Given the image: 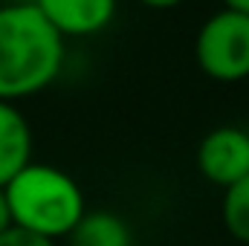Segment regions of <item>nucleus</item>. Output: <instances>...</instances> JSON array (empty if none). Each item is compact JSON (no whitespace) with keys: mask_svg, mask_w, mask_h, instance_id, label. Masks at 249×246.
<instances>
[{"mask_svg":"<svg viewBox=\"0 0 249 246\" xmlns=\"http://www.w3.org/2000/svg\"><path fill=\"white\" fill-rule=\"evenodd\" d=\"M220 214H223V226L226 232L249 244V177L238 180L235 185H229L223 191V203H220Z\"/></svg>","mask_w":249,"mask_h":246,"instance_id":"obj_8","label":"nucleus"},{"mask_svg":"<svg viewBox=\"0 0 249 246\" xmlns=\"http://www.w3.org/2000/svg\"><path fill=\"white\" fill-rule=\"evenodd\" d=\"M35 6L61 38L102 32L116 15V0H35Z\"/></svg>","mask_w":249,"mask_h":246,"instance_id":"obj_5","label":"nucleus"},{"mask_svg":"<svg viewBox=\"0 0 249 246\" xmlns=\"http://www.w3.org/2000/svg\"><path fill=\"white\" fill-rule=\"evenodd\" d=\"M139 3H145V6H151V9H174V6H180L183 0H139Z\"/></svg>","mask_w":249,"mask_h":246,"instance_id":"obj_11","label":"nucleus"},{"mask_svg":"<svg viewBox=\"0 0 249 246\" xmlns=\"http://www.w3.org/2000/svg\"><path fill=\"white\" fill-rule=\"evenodd\" d=\"M12 226V211H9V200H6V188H0V235Z\"/></svg>","mask_w":249,"mask_h":246,"instance_id":"obj_10","label":"nucleus"},{"mask_svg":"<svg viewBox=\"0 0 249 246\" xmlns=\"http://www.w3.org/2000/svg\"><path fill=\"white\" fill-rule=\"evenodd\" d=\"M0 246H55L53 241L41 238V235H32L26 229H18V226H9L3 235H0Z\"/></svg>","mask_w":249,"mask_h":246,"instance_id":"obj_9","label":"nucleus"},{"mask_svg":"<svg viewBox=\"0 0 249 246\" xmlns=\"http://www.w3.org/2000/svg\"><path fill=\"white\" fill-rule=\"evenodd\" d=\"M197 168L209 183L229 188L249 177V133L241 127H214L197 148Z\"/></svg>","mask_w":249,"mask_h":246,"instance_id":"obj_4","label":"nucleus"},{"mask_svg":"<svg viewBox=\"0 0 249 246\" xmlns=\"http://www.w3.org/2000/svg\"><path fill=\"white\" fill-rule=\"evenodd\" d=\"M194 61L214 81H244L249 75V15L214 12L197 32Z\"/></svg>","mask_w":249,"mask_h":246,"instance_id":"obj_3","label":"nucleus"},{"mask_svg":"<svg viewBox=\"0 0 249 246\" xmlns=\"http://www.w3.org/2000/svg\"><path fill=\"white\" fill-rule=\"evenodd\" d=\"M32 162V130L23 113L0 102V188L12 183Z\"/></svg>","mask_w":249,"mask_h":246,"instance_id":"obj_6","label":"nucleus"},{"mask_svg":"<svg viewBox=\"0 0 249 246\" xmlns=\"http://www.w3.org/2000/svg\"><path fill=\"white\" fill-rule=\"evenodd\" d=\"M64 64V38L35 3L0 6V102L35 96L55 81Z\"/></svg>","mask_w":249,"mask_h":246,"instance_id":"obj_1","label":"nucleus"},{"mask_svg":"<svg viewBox=\"0 0 249 246\" xmlns=\"http://www.w3.org/2000/svg\"><path fill=\"white\" fill-rule=\"evenodd\" d=\"M12 226L41 235L55 244L84 217V194L78 183L55 165L29 162L6 185Z\"/></svg>","mask_w":249,"mask_h":246,"instance_id":"obj_2","label":"nucleus"},{"mask_svg":"<svg viewBox=\"0 0 249 246\" xmlns=\"http://www.w3.org/2000/svg\"><path fill=\"white\" fill-rule=\"evenodd\" d=\"M70 238L72 246H130V232L113 211H84Z\"/></svg>","mask_w":249,"mask_h":246,"instance_id":"obj_7","label":"nucleus"},{"mask_svg":"<svg viewBox=\"0 0 249 246\" xmlns=\"http://www.w3.org/2000/svg\"><path fill=\"white\" fill-rule=\"evenodd\" d=\"M223 9H235V12L249 15V0H223Z\"/></svg>","mask_w":249,"mask_h":246,"instance_id":"obj_12","label":"nucleus"}]
</instances>
